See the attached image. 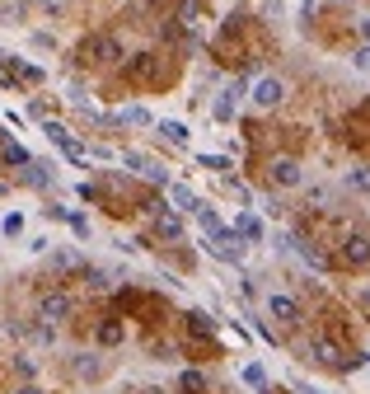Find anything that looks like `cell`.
<instances>
[{
	"instance_id": "cell-1",
	"label": "cell",
	"mask_w": 370,
	"mask_h": 394,
	"mask_svg": "<svg viewBox=\"0 0 370 394\" xmlns=\"http://www.w3.org/2000/svg\"><path fill=\"white\" fill-rule=\"evenodd\" d=\"M206 253H216L220 263H244L248 244H244V235H239V230H225V225H220L216 235H206Z\"/></svg>"
},
{
	"instance_id": "cell-2",
	"label": "cell",
	"mask_w": 370,
	"mask_h": 394,
	"mask_svg": "<svg viewBox=\"0 0 370 394\" xmlns=\"http://www.w3.org/2000/svg\"><path fill=\"white\" fill-rule=\"evenodd\" d=\"M38 319L52 324V329L66 324V319H71V296H66V291H43V296H38Z\"/></svg>"
},
{
	"instance_id": "cell-3",
	"label": "cell",
	"mask_w": 370,
	"mask_h": 394,
	"mask_svg": "<svg viewBox=\"0 0 370 394\" xmlns=\"http://www.w3.org/2000/svg\"><path fill=\"white\" fill-rule=\"evenodd\" d=\"M309 352H314V362L333 366V371H352V366H356L352 357H347V352L333 343V338H314V343H309Z\"/></svg>"
},
{
	"instance_id": "cell-4",
	"label": "cell",
	"mask_w": 370,
	"mask_h": 394,
	"mask_svg": "<svg viewBox=\"0 0 370 394\" xmlns=\"http://www.w3.org/2000/svg\"><path fill=\"white\" fill-rule=\"evenodd\" d=\"M85 57H90V62H99V66H113L118 57H122V43H118V38H108V33H99V38H90V43H85Z\"/></svg>"
},
{
	"instance_id": "cell-5",
	"label": "cell",
	"mask_w": 370,
	"mask_h": 394,
	"mask_svg": "<svg viewBox=\"0 0 370 394\" xmlns=\"http://www.w3.org/2000/svg\"><path fill=\"white\" fill-rule=\"evenodd\" d=\"M267 174H272V183H281V188H300V183H305V174H300V164H295L291 155H277L267 164Z\"/></svg>"
},
{
	"instance_id": "cell-6",
	"label": "cell",
	"mask_w": 370,
	"mask_h": 394,
	"mask_svg": "<svg viewBox=\"0 0 370 394\" xmlns=\"http://www.w3.org/2000/svg\"><path fill=\"white\" fill-rule=\"evenodd\" d=\"M281 99H286V85H281L277 76H262L258 85H253V104H258V108H277Z\"/></svg>"
},
{
	"instance_id": "cell-7",
	"label": "cell",
	"mask_w": 370,
	"mask_h": 394,
	"mask_svg": "<svg viewBox=\"0 0 370 394\" xmlns=\"http://www.w3.org/2000/svg\"><path fill=\"white\" fill-rule=\"evenodd\" d=\"M267 315L281 319V324H300V305H295V296H267Z\"/></svg>"
},
{
	"instance_id": "cell-8",
	"label": "cell",
	"mask_w": 370,
	"mask_h": 394,
	"mask_svg": "<svg viewBox=\"0 0 370 394\" xmlns=\"http://www.w3.org/2000/svg\"><path fill=\"white\" fill-rule=\"evenodd\" d=\"M342 258H347L352 268H366L370 263V235H347L342 239Z\"/></svg>"
},
{
	"instance_id": "cell-9",
	"label": "cell",
	"mask_w": 370,
	"mask_h": 394,
	"mask_svg": "<svg viewBox=\"0 0 370 394\" xmlns=\"http://www.w3.org/2000/svg\"><path fill=\"white\" fill-rule=\"evenodd\" d=\"M281 244H286V249H295V253H300V258H305V263H309V268H314V272H324V268H328L324 249H314L309 239H295V235H286V239H281Z\"/></svg>"
},
{
	"instance_id": "cell-10",
	"label": "cell",
	"mask_w": 370,
	"mask_h": 394,
	"mask_svg": "<svg viewBox=\"0 0 370 394\" xmlns=\"http://www.w3.org/2000/svg\"><path fill=\"white\" fill-rule=\"evenodd\" d=\"M155 235H159V239H183L178 211H155Z\"/></svg>"
},
{
	"instance_id": "cell-11",
	"label": "cell",
	"mask_w": 370,
	"mask_h": 394,
	"mask_svg": "<svg viewBox=\"0 0 370 394\" xmlns=\"http://www.w3.org/2000/svg\"><path fill=\"white\" fill-rule=\"evenodd\" d=\"M169 202L173 206H178V211H197V192H192V188H187V183H169Z\"/></svg>"
},
{
	"instance_id": "cell-12",
	"label": "cell",
	"mask_w": 370,
	"mask_h": 394,
	"mask_svg": "<svg viewBox=\"0 0 370 394\" xmlns=\"http://www.w3.org/2000/svg\"><path fill=\"white\" fill-rule=\"evenodd\" d=\"M0 160H5V164H19V169H24V164H29V150H24L19 141H10V136L0 132Z\"/></svg>"
},
{
	"instance_id": "cell-13",
	"label": "cell",
	"mask_w": 370,
	"mask_h": 394,
	"mask_svg": "<svg viewBox=\"0 0 370 394\" xmlns=\"http://www.w3.org/2000/svg\"><path fill=\"white\" fill-rule=\"evenodd\" d=\"M159 136H164V141H173V146H187V122L164 118V122H159Z\"/></svg>"
},
{
	"instance_id": "cell-14",
	"label": "cell",
	"mask_w": 370,
	"mask_h": 394,
	"mask_svg": "<svg viewBox=\"0 0 370 394\" xmlns=\"http://www.w3.org/2000/svg\"><path fill=\"white\" fill-rule=\"evenodd\" d=\"M24 183L47 188V183H52V169H47V164H38V160H29V164H24Z\"/></svg>"
},
{
	"instance_id": "cell-15",
	"label": "cell",
	"mask_w": 370,
	"mask_h": 394,
	"mask_svg": "<svg viewBox=\"0 0 370 394\" xmlns=\"http://www.w3.org/2000/svg\"><path fill=\"white\" fill-rule=\"evenodd\" d=\"M234 230H239V235H244V239H262V221H258V216H253V211H244V216L234 221Z\"/></svg>"
},
{
	"instance_id": "cell-16",
	"label": "cell",
	"mask_w": 370,
	"mask_h": 394,
	"mask_svg": "<svg viewBox=\"0 0 370 394\" xmlns=\"http://www.w3.org/2000/svg\"><path fill=\"white\" fill-rule=\"evenodd\" d=\"M347 188H352V192H370V169H366V164L347 169Z\"/></svg>"
},
{
	"instance_id": "cell-17",
	"label": "cell",
	"mask_w": 370,
	"mask_h": 394,
	"mask_svg": "<svg viewBox=\"0 0 370 394\" xmlns=\"http://www.w3.org/2000/svg\"><path fill=\"white\" fill-rule=\"evenodd\" d=\"M192 216H197V225H201V235H216V230H220V216H216V211H211V206H197V211H192Z\"/></svg>"
},
{
	"instance_id": "cell-18",
	"label": "cell",
	"mask_w": 370,
	"mask_h": 394,
	"mask_svg": "<svg viewBox=\"0 0 370 394\" xmlns=\"http://www.w3.org/2000/svg\"><path fill=\"white\" fill-rule=\"evenodd\" d=\"M99 371H104V366H99V357H90V352H80V357H76V376L94 380V376H99Z\"/></svg>"
},
{
	"instance_id": "cell-19",
	"label": "cell",
	"mask_w": 370,
	"mask_h": 394,
	"mask_svg": "<svg viewBox=\"0 0 370 394\" xmlns=\"http://www.w3.org/2000/svg\"><path fill=\"white\" fill-rule=\"evenodd\" d=\"M118 122H127V127H145V122H150V113L141 108V104H131V108L118 113Z\"/></svg>"
},
{
	"instance_id": "cell-20",
	"label": "cell",
	"mask_w": 370,
	"mask_h": 394,
	"mask_svg": "<svg viewBox=\"0 0 370 394\" xmlns=\"http://www.w3.org/2000/svg\"><path fill=\"white\" fill-rule=\"evenodd\" d=\"M99 343H122V324H118V319H108V324H99Z\"/></svg>"
},
{
	"instance_id": "cell-21",
	"label": "cell",
	"mask_w": 370,
	"mask_h": 394,
	"mask_svg": "<svg viewBox=\"0 0 370 394\" xmlns=\"http://www.w3.org/2000/svg\"><path fill=\"white\" fill-rule=\"evenodd\" d=\"M178 385H183L187 394H201V390H206V376H201V371H183V380H178Z\"/></svg>"
},
{
	"instance_id": "cell-22",
	"label": "cell",
	"mask_w": 370,
	"mask_h": 394,
	"mask_svg": "<svg viewBox=\"0 0 370 394\" xmlns=\"http://www.w3.org/2000/svg\"><path fill=\"white\" fill-rule=\"evenodd\" d=\"M187 329H192V333H211L216 324H211V315H201V310H192V315H187Z\"/></svg>"
},
{
	"instance_id": "cell-23",
	"label": "cell",
	"mask_w": 370,
	"mask_h": 394,
	"mask_svg": "<svg viewBox=\"0 0 370 394\" xmlns=\"http://www.w3.org/2000/svg\"><path fill=\"white\" fill-rule=\"evenodd\" d=\"M38 10H43L47 19H57V15H66V10H71V0H38Z\"/></svg>"
},
{
	"instance_id": "cell-24",
	"label": "cell",
	"mask_w": 370,
	"mask_h": 394,
	"mask_svg": "<svg viewBox=\"0 0 370 394\" xmlns=\"http://www.w3.org/2000/svg\"><path fill=\"white\" fill-rule=\"evenodd\" d=\"M197 164H201V169H220V174L230 169V160H225V155H197Z\"/></svg>"
},
{
	"instance_id": "cell-25",
	"label": "cell",
	"mask_w": 370,
	"mask_h": 394,
	"mask_svg": "<svg viewBox=\"0 0 370 394\" xmlns=\"http://www.w3.org/2000/svg\"><path fill=\"white\" fill-rule=\"evenodd\" d=\"M15 371L24 380H33V376H38V362H33V357H15Z\"/></svg>"
},
{
	"instance_id": "cell-26",
	"label": "cell",
	"mask_w": 370,
	"mask_h": 394,
	"mask_svg": "<svg viewBox=\"0 0 370 394\" xmlns=\"http://www.w3.org/2000/svg\"><path fill=\"white\" fill-rule=\"evenodd\" d=\"M131 76H155V57H136V62H131Z\"/></svg>"
},
{
	"instance_id": "cell-27",
	"label": "cell",
	"mask_w": 370,
	"mask_h": 394,
	"mask_svg": "<svg viewBox=\"0 0 370 394\" xmlns=\"http://www.w3.org/2000/svg\"><path fill=\"white\" fill-rule=\"evenodd\" d=\"M0 230H5V235H19V230H24V216H19V211H10V216H5V225H0Z\"/></svg>"
},
{
	"instance_id": "cell-28",
	"label": "cell",
	"mask_w": 370,
	"mask_h": 394,
	"mask_svg": "<svg viewBox=\"0 0 370 394\" xmlns=\"http://www.w3.org/2000/svg\"><path fill=\"white\" fill-rule=\"evenodd\" d=\"M57 268H62V272H71V268H80V258H76L71 249H62V253H57Z\"/></svg>"
},
{
	"instance_id": "cell-29",
	"label": "cell",
	"mask_w": 370,
	"mask_h": 394,
	"mask_svg": "<svg viewBox=\"0 0 370 394\" xmlns=\"http://www.w3.org/2000/svg\"><path fill=\"white\" fill-rule=\"evenodd\" d=\"M244 380L253 385V390H262V380H267V376H262V366H244Z\"/></svg>"
},
{
	"instance_id": "cell-30",
	"label": "cell",
	"mask_w": 370,
	"mask_h": 394,
	"mask_svg": "<svg viewBox=\"0 0 370 394\" xmlns=\"http://www.w3.org/2000/svg\"><path fill=\"white\" fill-rule=\"evenodd\" d=\"M352 62H356V71H370V43H366V48H356Z\"/></svg>"
},
{
	"instance_id": "cell-31",
	"label": "cell",
	"mask_w": 370,
	"mask_h": 394,
	"mask_svg": "<svg viewBox=\"0 0 370 394\" xmlns=\"http://www.w3.org/2000/svg\"><path fill=\"white\" fill-rule=\"evenodd\" d=\"M66 221H71V230H76V235H80V239L90 235V221H85V216H66Z\"/></svg>"
},
{
	"instance_id": "cell-32",
	"label": "cell",
	"mask_w": 370,
	"mask_h": 394,
	"mask_svg": "<svg viewBox=\"0 0 370 394\" xmlns=\"http://www.w3.org/2000/svg\"><path fill=\"white\" fill-rule=\"evenodd\" d=\"M295 390L300 394H328V390H319V385H305V380H295Z\"/></svg>"
},
{
	"instance_id": "cell-33",
	"label": "cell",
	"mask_w": 370,
	"mask_h": 394,
	"mask_svg": "<svg viewBox=\"0 0 370 394\" xmlns=\"http://www.w3.org/2000/svg\"><path fill=\"white\" fill-rule=\"evenodd\" d=\"M15 394H43V390H38V385H19Z\"/></svg>"
},
{
	"instance_id": "cell-34",
	"label": "cell",
	"mask_w": 370,
	"mask_h": 394,
	"mask_svg": "<svg viewBox=\"0 0 370 394\" xmlns=\"http://www.w3.org/2000/svg\"><path fill=\"white\" fill-rule=\"evenodd\" d=\"M361 38H366V43H370V19H361Z\"/></svg>"
},
{
	"instance_id": "cell-35",
	"label": "cell",
	"mask_w": 370,
	"mask_h": 394,
	"mask_svg": "<svg viewBox=\"0 0 370 394\" xmlns=\"http://www.w3.org/2000/svg\"><path fill=\"white\" fill-rule=\"evenodd\" d=\"M15 5H19V10H29V5H38V0H15Z\"/></svg>"
},
{
	"instance_id": "cell-36",
	"label": "cell",
	"mask_w": 370,
	"mask_h": 394,
	"mask_svg": "<svg viewBox=\"0 0 370 394\" xmlns=\"http://www.w3.org/2000/svg\"><path fill=\"white\" fill-rule=\"evenodd\" d=\"M361 300H366V305H370V286H366V291H361Z\"/></svg>"
},
{
	"instance_id": "cell-37",
	"label": "cell",
	"mask_w": 370,
	"mask_h": 394,
	"mask_svg": "<svg viewBox=\"0 0 370 394\" xmlns=\"http://www.w3.org/2000/svg\"><path fill=\"white\" fill-rule=\"evenodd\" d=\"M145 394H164V390H145Z\"/></svg>"
}]
</instances>
